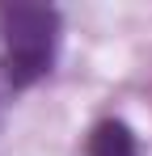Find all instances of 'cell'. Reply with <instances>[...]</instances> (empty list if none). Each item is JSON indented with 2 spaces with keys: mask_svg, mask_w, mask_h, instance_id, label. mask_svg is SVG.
Wrapping results in <instances>:
<instances>
[{
  "mask_svg": "<svg viewBox=\"0 0 152 156\" xmlns=\"http://www.w3.org/2000/svg\"><path fill=\"white\" fill-rule=\"evenodd\" d=\"M9 89V76H4V63H0V93Z\"/></svg>",
  "mask_w": 152,
  "mask_h": 156,
  "instance_id": "cell-3",
  "label": "cell"
},
{
  "mask_svg": "<svg viewBox=\"0 0 152 156\" xmlns=\"http://www.w3.org/2000/svg\"><path fill=\"white\" fill-rule=\"evenodd\" d=\"M0 42H4V76L9 89H30L55 63L59 47V13L42 4H0Z\"/></svg>",
  "mask_w": 152,
  "mask_h": 156,
  "instance_id": "cell-1",
  "label": "cell"
},
{
  "mask_svg": "<svg viewBox=\"0 0 152 156\" xmlns=\"http://www.w3.org/2000/svg\"><path fill=\"white\" fill-rule=\"evenodd\" d=\"M89 156H135V135L127 122L118 118H106L93 127L89 135Z\"/></svg>",
  "mask_w": 152,
  "mask_h": 156,
  "instance_id": "cell-2",
  "label": "cell"
}]
</instances>
